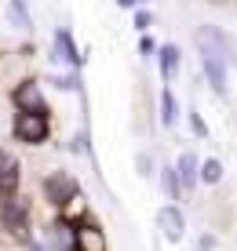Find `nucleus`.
I'll return each instance as SVG.
<instances>
[{"label":"nucleus","mask_w":237,"mask_h":251,"mask_svg":"<svg viewBox=\"0 0 237 251\" xmlns=\"http://www.w3.org/2000/svg\"><path fill=\"white\" fill-rule=\"evenodd\" d=\"M197 44H201V58H205V73H208V80H212V88L223 95L226 91V40L219 37L215 29H208V33H201L197 37Z\"/></svg>","instance_id":"f257e3e1"},{"label":"nucleus","mask_w":237,"mask_h":251,"mask_svg":"<svg viewBox=\"0 0 237 251\" xmlns=\"http://www.w3.org/2000/svg\"><path fill=\"white\" fill-rule=\"evenodd\" d=\"M15 135H19L22 142H44V135H48V117L44 113H19Z\"/></svg>","instance_id":"f03ea898"},{"label":"nucleus","mask_w":237,"mask_h":251,"mask_svg":"<svg viewBox=\"0 0 237 251\" xmlns=\"http://www.w3.org/2000/svg\"><path fill=\"white\" fill-rule=\"evenodd\" d=\"M44 193H48L51 204H69V201H77V182L69 175H51L44 182Z\"/></svg>","instance_id":"7ed1b4c3"},{"label":"nucleus","mask_w":237,"mask_h":251,"mask_svg":"<svg viewBox=\"0 0 237 251\" xmlns=\"http://www.w3.org/2000/svg\"><path fill=\"white\" fill-rule=\"evenodd\" d=\"M26 211H30V207H26L22 197H7L4 207H0V219H4V226L11 229V233H19V237H22V229H26Z\"/></svg>","instance_id":"20e7f679"},{"label":"nucleus","mask_w":237,"mask_h":251,"mask_svg":"<svg viewBox=\"0 0 237 251\" xmlns=\"http://www.w3.org/2000/svg\"><path fill=\"white\" fill-rule=\"evenodd\" d=\"M157 226L164 229V237H168V240H182V229H186V222H182L179 207H161V215H157Z\"/></svg>","instance_id":"39448f33"},{"label":"nucleus","mask_w":237,"mask_h":251,"mask_svg":"<svg viewBox=\"0 0 237 251\" xmlns=\"http://www.w3.org/2000/svg\"><path fill=\"white\" fill-rule=\"evenodd\" d=\"M19 186V160L0 150V193H11Z\"/></svg>","instance_id":"423d86ee"},{"label":"nucleus","mask_w":237,"mask_h":251,"mask_svg":"<svg viewBox=\"0 0 237 251\" xmlns=\"http://www.w3.org/2000/svg\"><path fill=\"white\" fill-rule=\"evenodd\" d=\"M15 102L22 106V113H44V102H40L37 84H22V88L15 91Z\"/></svg>","instance_id":"0eeeda50"},{"label":"nucleus","mask_w":237,"mask_h":251,"mask_svg":"<svg viewBox=\"0 0 237 251\" xmlns=\"http://www.w3.org/2000/svg\"><path fill=\"white\" fill-rule=\"evenodd\" d=\"M179 178H182V186H194V157H190V153H182L179 157Z\"/></svg>","instance_id":"6e6552de"},{"label":"nucleus","mask_w":237,"mask_h":251,"mask_svg":"<svg viewBox=\"0 0 237 251\" xmlns=\"http://www.w3.org/2000/svg\"><path fill=\"white\" fill-rule=\"evenodd\" d=\"M81 244H84L88 251H102V233H99V229H91V226L81 229Z\"/></svg>","instance_id":"1a4fd4ad"},{"label":"nucleus","mask_w":237,"mask_h":251,"mask_svg":"<svg viewBox=\"0 0 237 251\" xmlns=\"http://www.w3.org/2000/svg\"><path fill=\"white\" fill-rule=\"evenodd\" d=\"M55 44H59V55H62L66 62H77V55H73V40H69V33H66V29L55 37Z\"/></svg>","instance_id":"9d476101"},{"label":"nucleus","mask_w":237,"mask_h":251,"mask_svg":"<svg viewBox=\"0 0 237 251\" xmlns=\"http://www.w3.org/2000/svg\"><path fill=\"white\" fill-rule=\"evenodd\" d=\"M175 62H179V51H175V48H164V51H161V66H164V76H172V73H175Z\"/></svg>","instance_id":"9b49d317"},{"label":"nucleus","mask_w":237,"mask_h":251,"mask_svg":"<svg viewBox=\"0 0 237 251\" xmlns=\"http://www.w3.org/2000/svg\"><path fill=\"white\" fill-rule=\"evenodd\" d=\"M201 175H205V182H219V175H223V168H219V160H208Z\"/></svg>","instance_id":"f8f14e48"},{"label":"nucleus","mask_w":237,"mask_h":251,"mask_svg":"<svg viewBox=\"0 0 237 251\" xmlns=\"http://www.w3.org/2000/svg\"><path fill=\"white\" fill-rule=\"evenodd\" d=\"M164 120H175V99H172V91H164Z\"/></svg>","instance_id":"ddd939ff"},{"label":"nucleus","mask_w":237,"mask_h":251,"mask_svg":"<svg viewBox=\"0 0 237 251\" xmlns=\"http://www.w3.org/2000/svg\"><path fill=\"white\" fill-rule=\"evenodd\" d=\"M120 4H139V0H120Z\"/></svg>","instance_id":"4468645a"}]
</instances>
